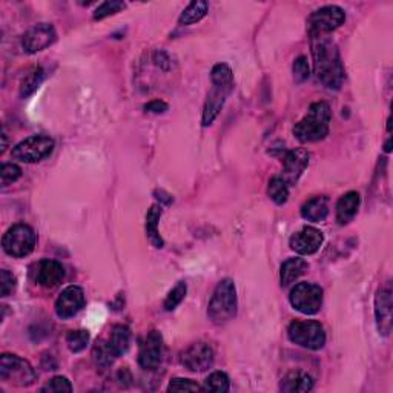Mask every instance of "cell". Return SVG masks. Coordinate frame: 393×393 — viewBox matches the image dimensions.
<instances>
[{"mask_svg":"<svg viewBox=\"0 0 393 393\" xmlns=\"http://www.w3.org/2000/svg\"><path fill=\"white\" fill-rule=\"evenodd\" d=\"M310 39L316 77L329 89H340L344 84V66L338 46L327 36H314Z\"/></svg>","mask_w":393,"mask_h":393,"instance_id":"6da1fadb","label":"cell"},{"mask_svg":"<svg viewBox=\"0 0 393 393\" xmlns=\"http://www.w3.org/2000/svg\"><path fill=\"white\" fill-rule=\"evenodd\" d=\"M332 120L330 106L326 102H316L310 105L307 114L296 123L294 135L301 143H315L329 135V125Z\"/></svg>","mask_w":393,"mask_h":393,"instance_id":"7a4b0ae2","label":"cell"},{"mask_svg":"<svg viewBox=\"0 0 393 393\" xmlns=\"http://www.w3.org/2000/svg\"><path fill=\"white\" fill-rule=\"evenodd\" d=\"M237 315V289L231 278H224L217 285L209 301L208 316L213 324H224Z\"/></svg>","mask_w":393,"mask_h":393,"instance_id":"3957f363","label":"cell"},{"mask_svg":"<svg viewBox=\"0 0 393 393\" xmlns=\"http://www.w3.org/2000/svg\"><path fill=\"white\" fill-rule=\"evenodd\" d=\"M0 379L17 387H28L37 379L32 365L17 355L3 354L0 358Z\"/></svg>","mask_w":393,"mask_h":393,"instance_id":"277c9868","label":"cell"},{"mask_svg":"<svg viewBox=\"0 0 393 393\" xmlns=\"http://www.w3.org/2000/svg\"><path fill=\"white\" fill-rule=\"evenodd\" d=\"M36 241L37 237L36 233H34L32 227L28 224L19 223L10 227V229L5 232V236L2 238V247L10 257L23 258L34 251Z\"/></svg>","mask_w":393,"mask_h":393,"instance_id":"5b68a950","label":"cell"},{"mask_svg":"<svg viewBox=\"0 0 393 393\" xmlns=\"http://www.w3.org/2000/svg\"><path fill=\"white\" fill-rule=\"evenodd\" d=\"M294 344L309 350H320L326 344V332L318 321H294L287 329Z\"/></svg>","mask_w":393,"mask_h":393,"instance_id":"8992f818","label":"cell"},{"mask_svg":"<svg viewBox=\"0 0 393 393\" xmlns=\"http://www.w3.org/2000/svg\"><path fill=\"white\" fill-rule=\"evenodd\" d=\"M346 22V12L336 5H327L314 11L307 19V32L310 37L327 36Z\"/></svg>","mask_w":393,"mask_h":393,"instance_id":"52a82bcc","label":"cell"},{"mask_svg":"<svg viewBox=\"0 0 393 393\" xmlns=\"http://www.w3.org/2000/svg\"><path fill=\"white\" fill-rule=\"evenodd\" d=\"M54 151V140L46 135H32L22 140L12 148V158L22 163H37L51 155Z\"/></svg>","mask_w":393,"mask_h":393,"instance_id":"ba28073f","label":"cell"},{"mask_svg":"<svg viewBox=\"0 0 393 393\" xmlns=\"http://www.w3.org/2000/svg\"><path fill=\"white\" fill-rule=\"evenodd\" d=\"M291 305L303 315H315L323 306V289L314 282H298L289 295Z\"/></svg>","mask_w":393,"mask_h":393,"instance_id":"9c48e42d","label":"cell"},{"mask_svg":"<svg viewBox=\"0 0 393 393\" xmlns=\"http://www.w3.org/2000/svg\"><path fill=\"white\" fill-rule=\"evenodd\" d=\"M164 354L163 336L158 330H151L144 338L139 354V364L144 370H155L162 364Z\"/></svg>","mask_w":393,"mask_h":393,"instance_id":"30bf717a","label":"cell"},{"mask_svg":"<svg viewBox=\"0 0 393 393\" xmlns=\"http://www.w3.org/2000/svg\"><path fill=\"white\" fill-rule=\"evenodd\" d=\"M215 355L208 343H195L182 354V365L189 372H204L212 367Z\"/></svg>","mask_w":393,"mask_h":393,"instance_id":"8fae6325","label":"cell"},{"mask_svg":"<svg viewBox=\"0 0 393 393\" xmlns=\"http://www.w3.org/2000/svg\"><path fill=\"white\" fill-rule=\"evenodd\" d=\"M56 39L57 34L52 25L39 23L25 32V36L22 37V46L28 54H36L51 46L56 42Z\"/></svg>","mask_w":393,"mask_h":393,"instance_id":"7c38bea8","label":"cell"},{"mask_svg":"<svg viewBox=\"0 0 393 393\" xmlns=\"http://www.w3.org/2000/svg\"><path fill=\"white\" fill-rule=\"evenodd\" d=\"M393 298L390 285L379 289L375 295V318L379 335L389 336L392 332Z\"/></svg>","mask_w":393,"mask_h":393,"instance_id":"4fadbf2b","label":"cell"},{"mask_svg":"<svg viewBox=\"0 0 393 393\" xmlns=\"http://www.w3.org/2000/svg\"><path fill=\"white\" fill-rule=\"evenodd\" d=\"M85 306V292L79 286L66 287L56 301V314L61 320L73 318Z\"/></svg>","mask_w":393,"mask_h":393,"instance_id":"5bb4252c","label":"cell"},{"mask_svg":"<svg viewBox=\"0 0 393 393\" xmlns=\"http://www.w3.org/2000/svg\"><path fill=\"white\" fill-rule=\"evenodd\" d=\"M309 166V153L306 149L286 151L282 155V178L287 184H296L303 172Z\"/></svg>","mask_w":393,"mask_h":393,"instance_id":"9a60e30c","label":"cell"},{"mask_svg":"<svg viewBox=\"0 0 393 393\" xmlns=\"http://www.w3.org/2000/svg\"><path fill=\"white\" fill-rule=\"evenodd\" d=\"M323 241L324 236L321 231L315 229V227L306 226L303 227L301 231L294 233L291 237V241H289V246H291L292 251L300 255H312L320 251Z\"/></svg>","mask_w":393,"mask_h":393,"instance_id":"2e32d148","label":"cell"},{"mask_svg":"<svg viewBox=\"0 0 393 393\" xmlns=\"http://www.w3.org/2000/svg\"><path fill=\"white\" fill-rule=\"evenodd\" d=\"M65 278V269L56 260H42L34 271V280L45 289L57 287Z\"/></svg>","mask_w":393,"mask_h":393,"instance_id":"e0dca14e","label":"cell"},{"mask_svg":"<svg viewBox=\"0 0 393 393\" xmlns=\"http://www.w3.org/2000/svg\"><path fill=\"white\" fill-rule=\"evenodd\" d=\"M232 88L229 86H222V85H212V91L208 94V99L204 103L203 109V126H211L213 120L217 119L220 111L226 102V97L231 94Z\"/></svg>","mask_w":393,"mask_h":393,"instance_id":"ac0fdd59","label":"cell"},{"mask_svg":"<svg viewBox=\"0 0 393 393\" xmlns=\"http://www.w3.org/2000/svg\"><path fill=\"white\" fill-rule=\"evenodd\" d=\"M361 198L355 191H350L344 194L336 203V222L341 226L349 224L355 218L358 208H360Z\"/></svg>","mask_w":393,"mask_h":393,"instance_id":"d6986e66","label":"cell"},{"mask_svg":"<svg viewBox=\"0 0 393 393\" xmlns=\"http://www.w3.org/2000/svg\"><path fill=\"white\" fill-rule=\"evenodd\" d=\"M329 215V200L326 197H314L307 200L301 208V217L312 223H321Z\"/></svg>","mask_w":393,"mask_h":393,"instance_id":"ffe728a7","label":"cell"},{"mask_svg":"<svg viewBox=\"0 0 393 393\" xmlns=\"http://www.w3.org/2000/svg\"><path fill=\"white\" fill-rule=\"evenodd\" d=\"M280 389L286 393H306L314 389V379L305 372H291L281 379Z\"/></svg>","mask_w":393,"mask_h":393,"instance_id":"44dd1931","label":"cell"},{"mask_svg":"<svg viewBox=\"0 0 393 393\" xmlns=\"http://www.w3.org/2000/svg\"><path fill=\"white\" fill-rule=\"evenodd\" d=\"M307 261L303 258H289L281 266L280 281L282 287L291 286L294 281L298 280L303 274L307 271Z\"/></svg>","mask_w":393,"mask_h":393,"instance_id":"7402d4cb","label":"cell"},{"mask_svg":"<svg viewBox=\"0 0 393 393\" xmlns=\"http://www.w3.org/2000/svg\"><path fill=\"white\" fill-rule=\"evenodd\" d=\"M162 213L163 209L160 204L151 206V209L146 213V236L151 241V245L157 247V249L163 247V240L160 237V233H158V222H160Z\"/></svg>","mask_w":393,"mask_h":393,"instance_id":"603a6c76","label":"cell"},{"mask_svg":"<svg viewBox=\"0 0 393 393\" xmlns=\"http://www.w3.org/2000/svg\"><path fill=\"white\" fill-rule=\"evenodd\" d=\"M109 347L113 349L114 355L119 358L122 355H125L129 344H131V332L126 326H122V324H117L113 327V332L109 335Z\"/></svg>","mask_w":393,"mask_h":393,"instance_id":"cb8c5ba5","label":"cell"},{"mask_svg":"<svg viewBox=\"0 0 393 393\" xmlns=\"http://www.w3.org/2000/svg\"><path fill=\"white\" fill-rule=\"evenodd\" d=\"M208 10H209V6H208V3L203 2V0L192 2L188 5V8H184V11L182 12L180 19H178V23H180L182 26L197 23L206 15H208Z\"/></svg>","mask_w":393,"mask_h":393,"instance_id":"d4e9b609","label":"cell"},{"mask_svg":"<svg viewBox=\"0 0 393 393\" xmlns=\"http://www.w3.org/2000/svg\"><path fill=\"white\" fill-rule=\"evenodd\" d=\"M267 195L275 204H285L289 198V184L282 177H274L267 186Z\"/></svg>","mask_w":393,"mask_h":393,"instance_id":"484cf974","label":"cell"},{"mask_svg":"<svg viewBox=\"0 0 393 393\" xmlns=\"http://www.w3.org/2000/svg\"><path fill=\"white\" fill-rule=\"evenodd\" d=\"M93 358L94 363L97 364V367L108 369L109 365L114 363L117 356L114 355L113 349L109 347L108 341H97V344H95L93 349Z\"/></svg>","mask_w":393,"mask_h":393,"instance_id":"4316f807","label":"cell"},{"mask_svg":"<svg viewBox=\"0 0 393 393\" xmlns=\"http://www.w3.org/2000/svg\"><path fill=\"white\" fill-rule=\"evenodd\" d=\"M231 389V381L224 372H213L203 384V390L217 392V393H226Z\"/></svg>","mask_w":393,"mask_h":393,"instance_id":"83f0119b","label":"cell"},{"mask_svg":"<svg viewBox=\"0 0 393 393\" xmlns=\"http://www.w3.org/2000/svg\"><path fill=\"white\" fill-rule=\"evenodd\" d=\"M46 74L42 68H37L32 73H30L22 82V86H20V95L22 97H30V95L36 91V89L42 85V82L45 80Z\"/></svg>","mask_w":393,"mask_h":393,"instance_id":"f1b7e54d","label":"cell"},{"mask_svg":"<svg viewBox=\"0 0 393 393\" xmlns=\"http://www.w3.org/2000/svg\"><path fill=\"white\" fill-rule=\"evenodd\" d=\"M211 82H212V85L233 88V74H232L229 65L218 64L213 66L211 71Z\"/></svg>","mask_w":393,"mask_h":393,"instance_id":"f546056e","label":"cell"},{"mask_svg":"<svg viewBox=\"0 0 393 393\" xmlns=\"http://www.w3.org/2000/svg\"><path fill=\"white\" fill-rule=\"evenodd\" d=\"M66 344L71 352L79 354V352L85 350L89 344V332L88 330H71L66 335Z\"/></svg>","mask_w":393,"mask_h":393,"instance_id":"4dcf8cb0","label":"cell"},{"mask_svg":"<svg viewBox=\"0 0 393 393\" xmlns=\"http://www.w3.org/2000/svg\"><path fill=\"white\" fill-rule=\"evenodd\" d=\"M125 3L119 2V0H108V2H103L102 5L97 6V10L94 11V20H103L113 15H117L122 10H125Z\"/></svg>","mask_w":393,"mask_h":393,"instance_id":"1f68e13d","label":"cell"},{"mask_svg":"<svg viewBox=\"0 0 393 393\" xmlns=\"http://www.w3.org/2000/svg\"><path fill=\"white\" fill-rule=\"evenodd\" d=\"M186 291H188V287H186V282L180 281V282H177V286L172 289V291L168 294L166 296V300H164V310H168V312H171V310H174L180 303L184 300V296H186Z\"/></svg>","mask_w":393,"mask_h":393,"instance_id":"d6a6232c","label":"cell"},{"mask_svg":"<svg viewBox=\"0 0 393 393\" xmlns=\"http://www.w3.org/2000/svg\"><path fill=\"white\" fill-rule=\"evenodd\" d=\"M20 175H22V169H20L15 163H5L0 169V180H2V186H8L11 183L17 182Z\"/></svg>","mask_w":393,"mask_h":393,"instance_id":"836d02e7","label":"cell"},{"mask_svg":"<svg viewBox=\"0 0 393 393\" xmlns=\"http://www.w3.org/2000/svg\"><path fill=\"white\" fill-rule=\"evenodd\" d=\"M294 79L296 84H303V82H306L310 75V68H309V61L307 57L305 56H300L294 61Z\"/></svg>","mask_w":393,"mask_h":393,"instance_id":"e575fe53","label":"cell"},{"mask_svg":"<svg viewBox=\"0 0 393 393\" xmlns=\"http://www.w3.org/2000/svg\"><path fill=\"white\" fill-rule=\"evenodd\" d=\"M202 389L203 387H200V385L192 381V379H186V378L171 379V383L168 385V392H197Z\"/></svg>","mask_w":393,"mask_h":393,"instance_id":"d590c367","label":"cell"},{"mask_svg":"<svg viewBox=\"0 0 393 393\" xmlns=\"http://www.w3.org/2000/svg\"><path fill=\"white\" fill-rule=\"evenodd\" d=\"M42 392H56V393H64V392H73V385L68 381V378L65 376H56L52 378L50 383H46Z\"/></svg>","mask_w":393,"mask_h":393,"instance_id":"8d00e7d4","label":"cell"},{"mask_svg":"<svg viewBox=\"0 0 393 393\" xmlns=\"http://www.w3.org/2000/svg\"><path fill=\"white\" fill-rule=\"evenodd\" d=\"M16 291V278L15 275L8 271H0V295L10 296L12 292Z\"/></svg>","mask_w":393,"mask_h":393,"instance_id":"74e56055","label":"cell"},{"mask_svg":"<svg viewBox=\"0 0 393 393\" xmlns=\"http://www.w3.org/2000/svg\"><path fill=\"white\" fill-rule=\"evenodd\" d=\"M168 103H164L163 100H153L144 105V111L151 114H163L168 111Z\"/></svg>","mask_w":393,"mask_h":393,"instance_id":"f35d334b","label":"cell"}]
</instances>
